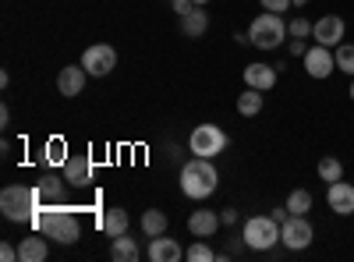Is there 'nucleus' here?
<instances>
[{
  "label": "nucleus",
  "mask_w": 354,
  "mask_h": 262,
  "mask_svg": "<svg viewBox=\"0 0 354 262\" xmlns=\"http://www.w3.org/2000/svg\"><path fill=\"white\" fill-rule=\"evenodd\" d=\"M287 50H290V57H305V53H308L305 39H290V46H287Z\"/></svg>",
  "instance_id": "2f4dec72"
},
{
  "label": "nucleus",
  "mask_w": 354,
  "mask_h": 262,
  "mask_svg": "<svg viewBox=\"0 0 354 262\" xmlns=\"http://www.w3.org/2000/svg\"><path fill=\"white\" fill-rule=\"evenodd\" d=\"M333 57H337V68H340L344 75H351V78H354V46H351V43H340Z\"/></svg>",
  "instance_id": "bb28decb"
},
{
  "label": "nucleus",
  "mask_w": 354,
  "mask_h": 262,
  "mask_svg": "<svg viewBox=\"0 0 354 262\" xmlns=\"http://www.w3.org/2000/svg\"><path fill=\"white\" fill-rule=\"evenodd\" d=\"M82 68L93 75V78H106L113 68H117V50L106 46V43H96L82 53Z\"/></svg>",
  "instance_id": "0eeeda50"
},
{
  "label": "nucleus",
  "mask_w": 354,
  "mask_h": 262,
  "mask_svg": "<svg viewBox=\"0 0 354 262\" xmlns=\"http://www.w3.org/2000/svg\"><path fill=\"white\" fill-rule=\"evenodd\" d=\"M294 8V0H262V11H277V15H283V11H290Z\"/></svg>",
  "instance_id": "c756f323"
},
{
  "label": "nucleus",
  "mask_w": 354,
  "mask_h": 262,
  "mask_svg": "<svg viewBox=\"0 0 354 262\" xmlns=\"http://www.w3.org/2000/svg\"><path fill=\"white\" fill-rule=\"evenodd\" d=\"M294 4H298V8H305V4H308V0H294Z\"/></svg>",
  "instance_id": "e433bc0d"
},
{
  "label": "nucleus",
  "mask_w": 354,
  "mask_h": 262,
  "mask_svg": "<svg viewBox=\"0 0 354 262\" xmlns=\"http://www.w3.org/2000/svg\"><path fill=\"white\" fill-rule=\"evenodd\" d=\"M188 149H192V156L213 160V156H220L227 149V131L216 128V124H198L192 131V138H188Z\"/></svg>",
  "instance_id": "423d86ee"
},
{
  "label": "nucleus",
  "mask_w": 354,
  "mask_h": 262,
  "mask_svg": "<svg viewBox=\"0 0 354 262\" xmlns=\"http://www.w3.org/2000/svg\"><path fill=\"white\" fill-rule=\"evenodd\" d=\"M138 245H135V238H128V234H121V238H113V245H110V259L113 262H138Z\"/></svg>",
  "instance_id": "aec40b11"
},
{
  "label": "nucleus",
  "mask_w": 354,
  "mask_h": 262,
  "mask_svg": "<svg viewBox=\"0 0 354 262\" xmlns=\"http://www.w3.org/2000/svg\"><path fill=\"white\" fill-rule=\"evenodd\" d=\"M326 202H330V209H333L337 216H351V213H354V185L333 181L330 191H326Z\"/></svg>",
  "instance_id": "f8f14e48"
},
{
  "label": "nucleus",
  "mask_w": 354,
  "mask_h": 262,
  "mask_svg": "<svg viewBox=\"0 0 354 262\" xmlns=\"http://www.w3.org/2000/svg\"><path fill=\"white\" fill-rule=\"evenodd\" d=\"M241 241L252 252H270L280 241V223L273 216H248L245 220V230H241Z\"/></svg>",
  "instance_id": "39448f33"
},
{
  "label": "nucleus",
  "mask_w": 354,
  "mask_h": 262,
  "mask_svg": "<svg viewBox=\"0 0 354 262\" xmlns=\"http://www.w3.org/2000/svg\"><path fill=\"white\" fill-rule=\"evenodd\" d=\"M220 220H223L227 227H234V223H238L241 216H238V209H223V213H220Z\"/></svg>",
  "instance_id": "72a5a7b5"
},
{
  "label": "nucleus",
  "mask_w": 354,
  "mask_h": 262,
  "mask_svg": "<svg viewBox=\"0 0 354 262\" xmlns=\"http://www.w3.org/2000/svg\"><path fill=\"white\" fill-rule=\"evenodd\" d=\"M270 216H273V220H277V223H287V216H290V209H287V206H283V209H273V213H270Z\"/></svg>",
  "instance_id": "f704fd0d"
},
{
  "label": "nucleus",
  "mask_w": 354,
  "mask_h": 262,
  "mask_svg": "<svg viewBox=\"0 0 354 262\" xmlns=\"http://www.w3.org/2000/svg\"><path fill=\"white\" fill-rule=\"evenodd\" d=\"M39 195H43V198H50V202H61V198L68 195V178H64V181H57V178L39 181Z\"/></svg>",
  "instance_id": "a878e982"
},
{
  "label": "nucleus",
  "mask_w": 354,
  "mask_h": 262,
  "mask_svg": "<svg viewBox=\"0 0 354 262\" xmlns=\"http://www.w3.org/2000/svg\"><path fill=\"white\" fill-rule=\"evenodd\" d=\"M149 259H153V262H177V259H185V252H181V245H177L174 238L160 234V238H153V245H149Z\"/></svg>",
  "instance_id": "f3484780"
},
{
  "label": "nucleus",
  "mask_w": 354,
  "mask_h": 262,
  "mask_svg": "<svg viewBox=\"0 0 354 262\" xmlns=\"http://www.w3.org/2000/svg\"><path fill=\"white\" fill-rule=\"evenodd\" d=\"M319 178L326 181V185L340 181V178H344V163H340L337 156H322V160H319Z\"/></svg>",
  "instance_id": "393cba45"
},
{
  "label": "nucleus",
  "mask_w": 354,
  "mask_h": 262,
  "mask_svg": "<svg viewBox=\"0 0 354 262\" xmlns=\"http://www.w3.org/2000/svg\"><path fill=\"white\" fill-rule=\"evenodd\" d=\"M64 178H68L71 188L93 185V156H88V153H71L68 163H64Z\"/></svg>",
  "instance_id": "1a4fd4ad"
},
{
  "label": "nucleus",
  "mask_w": 354,
  "mask_h": 262,
  "mask_svg": "<svg viewBox=\"0 0 354 262\" xmlns=\"http://www.w3.org/2000/svg\"><path fill=\"white\" fill-rule=\"evenodd\" d=\"M259 110H262V93L259 89H245L238 96V113H241V118H255Z\"/></svg>",
  "instance_id": "b1692460"
},
{
  "label": "nucleus",
  "mask_w": 354,
  "mask_h": 262,
  "mask_svg": "<svg viewBox=\"0 0 354 262\" xmlns=\"http://www.w3.org/2000/svg\"><path fill=\"white\" fill-rule=\"evenodd\" d=\"M192 4H195V8H202V4H209V0H192Z\"/></svg>",
  "instance_id": "c9c22d12"
},
{
  "label": "nucleus",
  "mask_w": 354,
  "mask_h": 262,
  "mask_svg": "<svg viewBox=\"0 0 354 262\" xmlns=\"http://www.w3.org/2000/svg\"><path fill=\"white\" fill-rule=\"evenodd\" d=\"M344 32H347L344 18H337V15H326V18H319V21H315V32H312V39L333 50V46H340V43H344Z\"/></svg>",
  "instance_id": "9d476101"
},
{
  "label": "nucleus",
  "mask_w": 354,
  "mask_h": 262,
  "mask_svg": "<svg viewBox=\"0 0 354 262\" xmlns=\"http://www.w3.org/2000/svg\"><path fill=\"white\" fill-rule=\"evenodd\" d=\"M32 223H36V230H43L46 238L61 241V245H75L82 238V223H78V216L68 206H53V209H43L39 206V213H36Z\"/></svg>",
  "instance_id": "f257e3e1"
},
{
  "label": "nucleus",
  "mask_w": 354,
  "mask_h": 262,
  "mask_svg": "<svg viewBox=\"0 0 354 262\" xmlns=\"http://www.w3.org/2000/svg\"><path fill=\"white\" fill-rule=\"evenodd\" d=\"M220 223H223V220H220L213 209H195V213L188 216V230H192L195 238H213L216 230H220Z\"/></svg>",
  "instance_id": "dca6fc26"
},
{
  "label": "nucleus",
  "mask_w": 354,
  "mask_h": 262,
  "mask_svg": "<svg viewBox=\"0 0 354 262\" xmlns=\"http://www.w3.org/2000/svg\"><path fill=\"white\" fill-rule=\"evenodd\" d=\"M351 100H354V82H351Z\"/></svg>",
  "instance_id": "4c0bfd02"
},
{
  "label": "nucleus",
  "mask_w": 354,
  "mask_h": 262,
  "mask_svg": "<svg viewBox=\"0 0 354 262\" xmlns=\"http://www.w3.org/2000/svg\"><path fill=\"white\" fill-rule=\"evenodd\" d=\"M68 142L61 138V135H53V138H46V145H43V163L46 167H64L68 163Z\"/></svg>",
  "instance_id": "a211bd4d"
},
{
  "label": "nucleus",
  "mask_w": 354,
  "mask_h": 262,
  "mask_svg": "<svg viewBox=\"0 0 354 262\" xmlns=\"http://www.w3.org/2000/svg\"><path fill=\"white\" fill-rule=\"evenodd\" d=\"M216 181H220V174L205 156H195L181 167V191L188 198H209L216 191Z\"/></svg>",
  "instance_id": "7ed1b4c3"
},
{
  "label": "nucleus",
  "mask_w": 354,
  "mask_h": 262,
  "mask_svg": "<svg viewBox=\"0 0 354 262\" xmlns=\"http://www.w3.org/2000/svg\"><path fill=\"white\" fill-rule=\"evenodd\" d=\"M46 255H50V245H46L43 230H39V234L21 238V245H18V262H46Z\"/></svg>",
  "instance_id": "4468645a"
},
{
  "label": "nucleus",
  "mask_w": 354,
  "mask_h": 262,
  "mask_svg": "<svg viewBox=\"0 0 354 262\" xmlns=\"http://www.w3.org/2000/svg\"><path fill=\"white\" fill-rule=\"evenodd\" d=\"M245 85H248V89H259V93H270L277 85V68H270V64H248L245 68Z\"/></svg>",
  "instance_id": "2eb2a0df"
},
{
  "label": "nucleus",
  "mask_w": 354,
  "mask_h": 262,
  "mask_svg": "<svg viewBox=\"0 0 354 262\" xmlns=\"http://www.w3.org/2000/svg\"><path fill=\"white\" fill-rule=\"evenodd\" d=\"M287 36H290V32H287V21H283L277 11H262V15H255L252 25H248V39H252V46H259V50H277Z\"/></svg>",
  "instance_id": "20e7f679"
},
{
  "label": "nucleus",
  "mask_w": 354,
  "mask_h": 262,
  "mask_svg": "<svg viewBox=\"0 0 354 262\" xmlns=\"http://www.w3.org/2000/svg\"><path fill=\"white\" fill-rule=\"evenodd\" d=\"M85 78H88V71L85 68H78V64H68L61 75H57V89H61V96H82V89H85Z\"/></svg>",
  "instance_id": "ddd939ff"
},
{
  "label": "nucleus",
  "mask_w": 354,
  "mask_h": 262,
  "mask_svg": "<svg viewBox=\"0 0 354 262\" xmlns=\"http://www.w3.org/2000/svg\"><path fill=\"white\" fill-rule=\"evenodd\" d=\"M287 32H290V39H308L315 32V25L308 18H294V21H287Z\"/></svg>",
  "instance_id": "cd10ccee"
},
{
  "label": "nucleus",
  "mask_w": 354,
  "mask_h": 262,
  "mask_svg": "<svg viewBox=\"0 0 354 262\" xmlns=\"http://www.w3.org/2000/svg\"><path fill=\"white\" fill-rule=\"evenodd\" d=\"M185 259H192V262H213V259H216V252H213L209 245H205V241H195V245L185 252Z\"/></svg>",
  "instance_id": "c85d7f7f"
},
{
  "label": "nucleus",
  "mask_w": 354,
  "mask_h": 262,
  "mask_svg": "<svg viewBox=\"0 0 354 262\" xmlns=\"http://www.w3.org/2000/svg\"><path fill=\"white\" fill-rule=\"evenodd\" d=\"M128 213L124 209H106L103 213V220H100V227L106 230V238H121V234H128Z\"/></svg>",
  "instance_id": "6ab92c4d"
},
{
  "label": "nucleus",
  "mask_w": 354,
  "mask_h": 262,
  "mask_svg": "<svg viewBox=\"0 0 354 262\" xmlns=\"http://www.w3.org/2000/svg\"><path fill=\"white\" fill-rule=\"evenodd\" d=\"M280 241L290 252H301L312 245V223L305 216H287V223H280Z\"/></svg>",
  "instance_id": "6e6552de"
},
{
  "label": "nucleus",
  "mask_w": 354,
  "mask_h": 262,
  "mask_svg": "<svg viewBox=\"0 0 354 262\" xmlns=\"http://www.w3.org/2000/svg\"><path fill=\"white\" fill-rule=\"evenodd\" d=\"M167 213L163 209H145L142 213V230H145V238H160V234H167Z\"/></svg>",
  "instance_id": "412c9836"
},
{
  "label": "nucleus",
  "mask_w": 354,
  "mask_h": 262,
  "mask_svg": "<svg viewBox=\"0 0 354 262\" xmlns=\"http://www.w3.org/2000/svg\"><path fill=\"white\" fill-rule=\"evenodd\" d=\"M287 209H290V216H308V209H312V195H308L305 188H294V191L287 195Z\"/></svg>",
  "instance_id": "5701e85b"
},
{
  "label": "nucleus",
  "mask_w": 354,
  "mask_h": 262,
  "mask_svg": "<svg viewBox=\"0 0 354 262\" xmlns=\"http://www.w3.org/2000/svg\"><path fill=\"white\" fill-rule=\"evenodd\" d=\"M170 8H174V11H177V15H181V18H185V15H192V11H195V4H192V0H170Z\"/></svg>",
  "instance_id": "7c9ffc66"
},
{
  "label": "nucleus",
  "mask_w": 354,
  "mask_h": 262,
  "mask_svg": "<svg viewBox=\"0 0 354 262\" xmlns=\"http://www.w3.org/2000/svg\"><path fill=\"white\" fill-rule=\"evenodd\" d=\"M205 28H209V18H205V11H192V15L181 18V32H185L188 39L205 36Z\"/></svg>",
  "instance_id": "4be33fe9"
},
{
  "label": "nucleus",
  "mask_w": 354,
  "mask_h": 262,
  "mask_svg": "<svg viewBox=\"0 0 354 262\" xmlns=\"http://www.w3.org/2000/svg\"><path fill=\"white\" fill-rule=\"evenodd\" d=\"M0 259H4V262H15V259H18V248L4 241V245H0Z\"/></svg>",
  "instance_id": "473e14b6"
},
{
  "label": "nucleus",
  "mask_w": 354,
  "mask_h": 262,
  "mask_svg": "<svg viewBox=\"0 0 354 262\" xmlns=\"http://www.w3.org/2000/svg\"><path fill=\"white\" fill-rule=\"evenodd\" d=\"M39 198H43L39 188L8 185L4 191H0V213H4V220H11V223H28L39 213Z\"/></svg>",
  "instance_id": "f03ea898"
},
{
  "label": "nucleus",
  "mask_w": 354,
  "mask_h": 262,
  "mask_svg": "<svg viewBox=\"0 0 354 262\" xmlns=\"http://www.w3.org/2000/svg\"><path fill=\"white\" fill-rule=\"evenodd\" d=\"M333 68H337V57L330 53V46L315 43V46L305 53V71H308L312 78H326V75H333Z\"/></svg>",
  "instance_id": "9b49d317"
}]
</instances>
